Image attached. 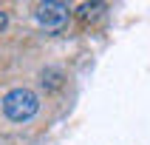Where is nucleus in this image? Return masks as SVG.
<instances>
[{
  "mask_svg": "<svg viewBox=\"0 0 150 145\" xmlns=\"http://www.w3.org/2000/svg\"><path fill=\"white\" fill-rule=\"evenodd\" d=\"M3 114H6L11 122H28L31 117H37L40 111V97L31 91V88H11V91L3 97Z\"/></svg>",
  "mask_w": 150,
  "mask_h": 145,
  "instance_id": "1",
  "label": "nucleus"
},
{
  "mask_svg": "<svg viewBox=\"0 0 150 145\" xmlns=\"http://www.w3.org/2000/svg\"><path fill=\"white\" fill-rule=\"evenodd\" d=\"M71 6L68 3H59V0H45V3H40L37 6V11H34V23H37V29L45 34H59L62 29L68 26V20H71Z\"/></svg>",
  "mask_w": 150,
  "mask_h": 145,
  "instance_id": "2",
  "label": "nucleus"
},
{
  "mask_svg": "<svg viewBox=\"0 0 150 145\" xmlns=\"http://www.w3.org/2000/svg\"><path fill=\"white\" fill-rule=\"evenodd\" d=\"M99 11H105V3H82V6H79V17H82V20H91V17H96Z\"/></svg>",
  "mask_w": 150,
  "mask_h": 145,
  "instance_id": "3",
  "label": "nucleus"
},
{
  "mask_svg": "<svg viewBox=\"0 0 150 145\" xmlns=\"http://www.w3.org/2000/svg\"><path fill=\"white\" fill-rule=\"evenodd\" d=\"M59 80H62V74H59V71H54V68L42 71V85L48 83V88H59Z\"/></svg>",
  "mask_w": 150,
  "mask_h": 145,
  "instance_id": "4",
  "label": "nucleus"
},
{
  "mask_svg": "<svg viewBox=\"0 0 150 145\" xmlns=\"http://www.w3.org/2000/svg\"><path fill=\"white\" fill-rule=\"evenodd\" d=\"M6 26H8V14L3 11V9H0V34L6 31Z\"/></svg>",
  "mask_w": 150,
  "mask_h": 145,
  "instance_id": "5",
  "label": "nucleus"
}]
</instances>
